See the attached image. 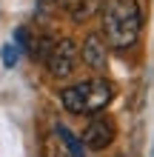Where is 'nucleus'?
Listing matches in <instances>:
<instances>
[{
	"instance_id": "obj_5",
	"label": "nucleus",
	"mask_w": 154,
	"mask_h": 157,
	"mask_svg": "<svg viewBox=\"0 0 154 157\" xmlns=\"http://www.w3.org/2000/svg\"><path fill=\"white\" fill-rule=\"evenodd\" d=\"M114 100V83L106 77H92L86 91V114H97Z\"/></svg>"
},
{
	"instance_id": "obj_3",
	"label": "nucleus",
	"mask_w": 154,
	"mask_h": 157,
	"mask_svg": "<svg viewBox=\"0 0 154 157\" xmlns=\"http://www.w3.org/2000/svg\"><path fill=\"white\" fill-rule=\"evenodd\" d=\"M114 137H117V128L111 117H92L83 132V146L86 151H106L114 143Z\"/></svg>"
},
{
	"instance_id": "obj_10",
	"label": "nucleus",
	"mask_w": 154,
	"mask_h": 157,
	"mask_svg": "<svg viewBox=\"0 0 154 157\" xmlns=\"http://www.w3.org/2000/svg\"><path fill=\"white\" fill-rule=\"evenodd\" d=\"M40 149H43V157H69L66 146L60 143V137L54 134V132L43 137V146H40Z\"/></svg>"
},
{
	"instance_id": "obj_2",
	"label": "nucleus",
	"mask_w": 154,
	"mask_h": 157,
	"mask_svg": "<svg viewBox=\"0 0 154 157\" xmlns=\"http://www.w3.org/2000/svg\"><path fill=\"white\" fill-rule=\"evenodd\" d=\"M77 60H80V46L71 37H63V40H54L49 57H46V69L54 80H66L74 75Z\"/></svg>"
},
{
	"instance_id": "obj_6",
	"label": "nucleus",
	"mask_w": 154,
	"mask_h": 157,
	"mask_svg": "<svg viewBox=\"0 0 154 157\" xmlns=\"http://www.w3.org/2000/svg\"><path fill=\"white\" fill-rule=\"evenodd\" d=\"M86 91H88V80H80V83H74V86L63 89L60 91L63 109H66L69 114H80L83 117L86 114Z\"/></svg>"
},
{
	"instance_id": "obj_1",
	"label": "nucleus",
	"mask_w": 154,
	"mask_h": 157,
	"mask_svg": "<svg viewBox=\"0 0 154 157\" xmlns=\"http://www.w3.org/2000/svg\"><path fill=\"white\" fill-rule=\"evenodd\" d=\"M143 34V12L137 0H108L103 9V37L117 52L134 49Z\"/></svg>"
},
{
	"instance_id": "obj_7",
	"label": "nucleus",
	"mask_w": 154,
	"mask_h": 157,
	"mask_svg": "<svg viewBox=\"0 0 154 157\" xmlns=\"http://www.w3.org/2000/svg\"><path fill=\"white\" fill-rule=\"evenodd\" d=\"M106 3H108V0H74V3L69 6V14H71L74 23H88L92 17L103 14Z\"/></svg>"
},
{
	"instance_id": "obj_4",
	"label": "nucleus",
	"mask_w": 154,
	"mask_h": 157,
	"mask_svg": "<svg viewBox=\"0 0 154 157\" xmlns=\"http://www.w3.org/2000/svg\"><path fill=\"white\" fill-rule=\"evenodd\" d=\"M80 57L92 71H103L108 66V43L100 32H88L80 46Z\"/></svg>"
},
{
	"instance_id": "obj_12",
	"label": "nucleus",
	"mask_w": 154,
	"mask_h": 157,
	"mask_svg": "<svg viewBox=\"0 0 154 157\" xmlns=\"http://www.w3.org/2000/svg\"><path fill=\"white\" fill-rule=\"evenodd\" d=\"M14 40H17L20 49L29 52V46H32V32H29V29H17V32H14Z\"/></svg>"
},
{
	"instance_id": "obj_9",
	"label": "nucleus",
	"mask_w": 154,
	"mask_h": 157,
	"mask_svg": "<svg viewBox=\"0 0 154 157\" xmlns=\"http://www.w3.org/2000/svg\"><path fill=\"white\" fill-rule=\"evenodd\" d=\"M51 46H54V37H51V34H37V37H32V46H29V54H32L34 60L46 63L49 52H51Z\"/></svg>"
},
{
	"instance_id": "obj_11",
	"label": "nucleus",
	"mask_w": 154,
	"mask_h": 157,
	"mask_svg": "<svg viewBox=\"0 0 154 157\" xmlns=\"http://www.w3.org/2000/svg\"><path fill=\"white\" fill-rule=\"evenodd\" d=\"M74 0H40L43 9H49V12H60V9H69Z\"/></svg>"
},
{
	"instance_id": "obj_13",
	"label": "nucleus",
	"mask_w": 154,
	"mask_h": 157,
	"mask_svg": "<svg viewBox=\"0 0 154 157\" xmlns=\"http://www.w3.org/2000/svg\"><path fill=\"white\" fill-rule=\"evenodd\" d=\"M3 63L9 69H14V63H17V46L12 43V46H3Z\"/></svg>"
},
{
	"instance_id": "obj_8",
	"label": "nucleus",
	"mask_w": 154,
	"mask_h": 157,
	"mask_svg": "<svg viewBox=\"0 0 154 157\" xmlns=\"http://www.w3.org/2000/svg\"><path fill=\"white\" fill-rule=\"evenodd\" d=\"M54 134L60 137V143L66 146V151H69V157H86V146H83V140L71 132V128H66V126H54Z\"/></svg>"
}]
</instances>
